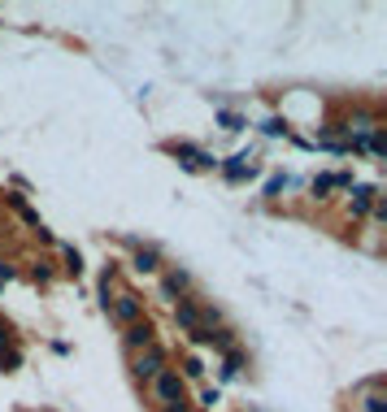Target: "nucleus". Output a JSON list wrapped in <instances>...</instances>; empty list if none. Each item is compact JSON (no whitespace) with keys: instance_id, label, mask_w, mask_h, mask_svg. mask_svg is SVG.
<instances>
[{"instance_id":"f257e3e1","label":"nucleus","mask_w":387,"mask_h":412,"mask_svg":"<svg viewBox=\"0 0 387 412\" xmlns=\"http://www.w3.org/2000/svg\"><path fill=\"white\" fill-rule=\"evenodd\" d=\"M161 369H170V352L161 348V343H153V348H144V352L131 356V377H135L139 386H153V377Z\"/></svg>"},{"instance_id":"f03ea898","label":"nucleus","mask_w":387,"mask_h":412,"mask_svg":"<svg viewBox=\"0 0 387 412\" xmlns=\"http://www.w3.org/2000/svg\"><path fill=\"white\" fill-rule=\"evenodd\" d=\"M170 156H179V165L183 170H196V174H205V170H218V156L209 152V147H200V143H187V139H170V143H161Z\"/></svg>"},{"instance_id":"7ed1b4c3","label":"nucleus","mask_w":387,"mask_h":412,"mask_svg":"<svg viewBox=\"0 0 387 412\" xmlns=\"http://www.w3.org/2000/svg\"><path fill=\"white\" fill-rule=\"evenodd\" d=\"M153 395L161 408H174V404H187V382L179 377V369H161L153 377Z\"/></svg>"},{"instance_id":"20e7f679","label":"nucleus","mask_w":387,"mask_h":412,"mask_svg":"<svg viewBox=\"0 0 387 412\" xmlns=\"http://www.w3.org/2000/svg\"><path fill=\"white\" fill-rule=\"evenodd\" d=\"M187 291H191V274H187V269H179V265H166V269H161V287H157V300H161V304L183 300Z\"/></svg>"},{"instance_id":"39448f33","label":"nucleus","mask_w":387,"mask_h":412,"mask_svg":"<svg viewBox=\"0 0 387 412\" xmlns=\"http://www.w3.org/2000/svg\"><path fill=\"white\" fill-rule=\"evenodd\" d=\"M109 317H114L122 330L135 325V321H144V300H139L135 291H118L114 300H109Z\"/></svg>"},{"instance_id":"423d86ee","label":"nucleus","mask_w":387,"mask_h":412,"mask_svg":"<svg viewBox=\"0 0 387 412\" xmlns=\"http://www.w3.org/2000/svg\"><path fill=\"white\" fill-rule=\"evenodd\" d=\"M218 174L227 178V183H248V178H257V152L248 147V152H235L227 161H218Z\"/></svg>"},{"instance_id":"0eeeda50","label":"nucleus","mask_w":387,"mask_h":412,"mask_svg":"<svg viewBox=\"0 0 387 412\" xmlns=\"http://www.w3.org/2000/svg\"><path fill=\"white\" fill-rule=\"evenodd\" d=\"M352 412H387V395H383V377H370L352 391Z\"/></svg>"},{"instance_id":"6e6552de","label":"nucleus","mask_w":387,"mask_h":412,"mask_svg":"<svg viewBox=\"0 0 387 412\" xmlns=\"http://www.w3.org/2000/svg\"><path fill=\"white\" fill-rule=\"evenodd\" d=\"M344 195H348V200H344V213H348L352 222H366V217H370V204H375V195H379V187H370V183H352Z\"/></svg>"},{"instance_id":"1a4fd4ad","label":"nucleus","mask_w":387,"mask_h":412,"mask_svg":"<svg viewBox=\"0 0 387 412\" xmlns=\"http://www.w3.org/2000/svg\"><path fill=\"white\" fill-rule=\"evenodd\" d=\"M131 243V269L135 274H161V247L157 243H139V239H126Z\"/></svg>"},{"instance_id":"9d476101","label":"nucleus","mask_w":387,"mask_h":412,"mask_svg":"<svg viewBox=\"0 0 387 412\" xmlns=\"http://www.w3.org/2000/svg\"><path fill=\"white\" fill-rule=\"evenodd\" d=\"M352 187V174L348 170H331V174H318L313 183H309V191H313V200L322 204V200H331V191H348Z\"/></svg>"},{"instance_id":"9b49d317","label":"nucleus","mask_w":387,"mask_h":412,"mask_svg":"<svg viewBox=\"0 0 387 412\" xmlns=\"http://www.w3.org/2000/svg\"><path fill=\"white\" fill-rule=\"evenodd\" d=\"M170 312H174V325H179L183 334H196V330L205 325V321H200V304L191 300V295H183V300H174V304H170Z\"/></svg>"},{"instance_id":"f8f14e48","label":"nucleus","mask_w":387,"mask_h":412,"mask_svg":"<svg viewBox=\"0 0 387 412\" xmlns=\"http://www.w3.org/2000/svg\"><path fill=\"white\" fill-rule=\"evenodd\" d=\"M153 343H157V330H153V321H148V317L122 330V348L131 352V356H135V352H144V348H153Z\"/></svg>"},{"instance_id":"ddd939ff","label":"nucleus","mask_w":387,"mask_h":412,"mask_svg":"<svg viewBox=\"0 0 387 412\" xmlns=\"http://www.w3.org/2000/svg\"><path fill=\"white\" fill-rule=\"evenodd\" d=\"M0 200H5L13 213H18V222L31 230V235H35V230H44V222H40V213L31 208V200H26V191H13V195H0Z\"/></svg>"},{"instance_id":"4468645a","label":"nucleus","mask_w":387,"mask_h":412,"mask_svg":"<svg viewBox=\"0 0 387 412\" xmlns=\"http://www.w3.org/2000/svg\"><path fill=\"white\" fill-rule=\"evenodd\" d=\"M244 369H248V356H244V352L235 348V352H227V356H222V369H218V373H222V377H227V382H231V377H239Z\"/></svg>"},{"instance_id":"2eb2a0df","label":"nucleus","mask_w":387,"mask_h":412,"mask_svg":"<svg viewBox=\"0 0 387 412\" xmlns=\"http://www.w3.org/2000/svg\"><path fill=\"white\" fill-rule=\"evenodd\" d=\"M218 126L227 130V135H239V130H248V118H244V113H235V109H222L218 113Z\"/></svg>"},{"instance_id":"dca6fc26","label":"nucleus","mask_w":387,"mask_h":412,"mask_svg":"<svg viewBox=\"0 0 387 412\" xmlns=\"http://www.w3.org/2000/svg\"><path fill=\"white\" fill-rule=\"evenodd\" d=\"M179 377H183V382H205V360L200 356H183Z\"/></svg>"},{"instance_id":"f3484780","label":"nucleus","mask_w":387,"mask_h":412,"mask_svg":"<svg viewBox=\"0 0 387 412\" xmlns=\"http://www.w3.org/2000/svg\"><path fill=\"white\" fill-rule=\"evenodd\" d=\"M261 135H266V139H287V135H292V126H287L283 118H266V122H261Z\"/></svg>"},{"instance_id":"a211bd4d","label":"nucleus","mask_w":387,"mask_h":412,"mask_svg":"<svg viewBox=\"0 0 387 412\" xmlns=\"http://www.w3.org/2000/svg\"><path fill=\"white\" fill-rule=\"evenodd\" d=\"M61 260H66V274H74V278L83 274V256H78V247L66 243V247H61Z\"/></svg>"},{"instance_id":"6ab92c4d","label":"nucleus","mask_w":387,"mask_h":412,"mask_svg":"<svg viewBox=\"0 0 387 412\" xmlns=\"http://www.w3.org/2000/svg\"><path fill=\"white\" fill-rule=\"evenodd\" d=\"M287 187H292V178H287V174H274L270 183H266V200H279Z\"/></svg>"},{"instance_id":"aec40b11","label":"nucleus","mask_w":387,"mask_h":412,"mask_svg":"<svg viewBox=\"0 0 387 412\" xmlns=\"http://www.w3.org/2000/svg\"><path fill=\"white\" fill-rule=\"evenodd\" d=\"M0 369H5V373H18V369H22V352H18V348H5V352H0Z\"/></svg>"},{"instance_id":"412c9836","label":"nucleus","mask_w":387,"mask_h":412,"mask_svg":"<svg viewBox=\"0 0 387 412\" xmlns=\"http://www.w3.org/2000/svg\"><path fill=\"white\" fill-rule=\"evenodd\" d=\"M218 404H222V391H218V386H205V391H200V408H205V412H214Z\"/></svg>"},{"instance_id":"4be33fe9","label":"nucleus","mask_w":387,"mask_h":412,"mask_svg":"<svg viewBox=\"0 0 387 412\" xmlns=\"http://www.w3.org/2000/svg\"><path fill=\"white\" fill-rule=\"evenodd\" d=\"M5 348H18V334H13V325L0 317V352H5Z\"/></svg>"},{"instance_id":"5701e85b","label":"nucleus","mask_w":387,"mask_h":412,"mask_svg":"<svg viewBox=\"0 0 387 412\" xmlns=\"http://www.w3.org/2000/svg\"><path fill=\"white\" fill-rule=\"evenodd\" d=\"M31 278H35V283L44 287V283H53V269H48L44 260H40V265H31Z\"/></svg>"},{"instance_id":"b1692460","label":"nucleus","mask_w":387,"mask_h":412,"mask_svg":"<svg viewBox=\"0 0 387 412\" xmlns=\"http://www.w3.org/2000/svg\"><path fill=\"white\" fill-rule=\"evenodd\" d=\"M9 278H13V265H0V287H5Z\"/></svg>"},{"instance_id":"393cba45","label":"nucleus","mask_w":387,"mask_h":412,"mask_svg":"<svg viewBox=\"0 0 387 412\" xmlns=\"http://www.w3.org/2000/svg\"><path fill=\"white\" fill-rule=\"evenodd\" d=\"M161 412H191V404H174V408H161Z\"/></svg>"}]
</instances>
